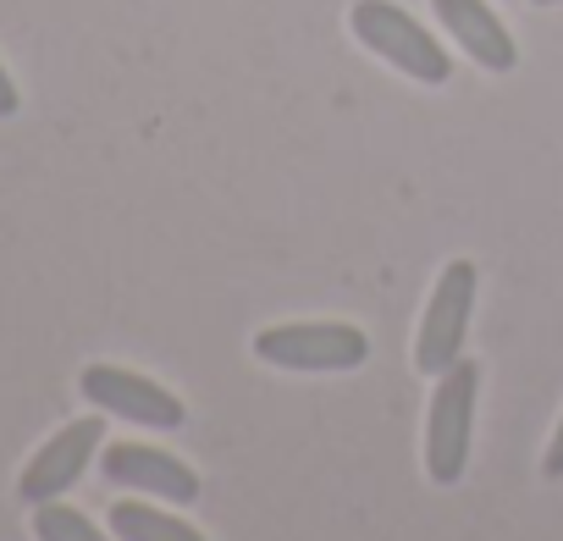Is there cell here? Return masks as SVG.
<instances>
[{
    "label": "cell",
    "mask_w": 563,
    "mask_h": 541,
    "mask_svg": "<svg viewBox=\"0 0 563 541\" xmlns=\"http://www.w3.org/2000/svg\"><path fill=\"white\" fill-rule=\"evenodd\" d=\"M475 398H481V365L459 360L453 371L437 376L431 404H426V475L431 486H459L470 470V442H475Z\"/></svg>",
    "instance_id": "cell-1"
},
{
    "label": "cell",
    "mask_w": 563,
    "mask_h": 541,
    "mask_svg": "<svg viewBox=\"0 0 563 541\" xmlns=\"http://www.w3.org/2000/svg\"><path fill=\"white\" fill-rule=\"evenodd\" d=\"M100 470H106L111 486L144 492V497L172 503V508H188L205 492V481L183 459H172L166 448H150V442H111V448H100Z\"/></svg>",
    "instance_id": "cell-6"
},
{
    "label": "cell",
    "mask_w": 563,
    "mask_h": 541,
    "mask_svg": "<svg viewBox=\"0 0 563 541\" xmlns=\"http://www.w3.org/2000/svg\"><path fill=\"white\" fill-rule=\"evenodd\" d=\"M34 536H40V541H117V536H106V530H100L89 514L67 508L62 497L34 508Z\"/></svg>",
    "instance_id": "cell-10"
},
{
    "label": "cell",
    "mask_w": 563,
    "mask_h": 541,
    "mask_svg": "<svg viewBox=\"0 0 563 541\" xmlns=\"http://www.w3.org/2000/svg\"><path fill=\"white\" fill-rule=\"evenodd\" d=\"M78 393H84L100 415H117V420H128V426L177 431V426L188 420V409H183V398H177L172 387H161V382H150V376H139V371H128V365H84Z\"/></svg>",
    "instance_id": "cell-5"
},
{
    "label": "cell",
    "mask_w": 563,
    "mask_h": 541,
    "mask_svg": "<svg viewBox=\"0 0 563 541\" xmlns=\"http://www.w3.org/2000/svg\"><path fill=\"white\" fill-rule=\"evenodd\" d=\"M349 29H354V40H360L376 62H387L393 73H404V78H415V84L442 89V84L453 78V62H448V51L437 45V34H426L404 7H393V0H354Z\"/></svg>",
    "instance_id": "cell-2"
},
{
    "label": "cell",
    "mask_w": 563,
    "mask_h": 541,
    "mask_svg": "<svg viewBox=\"0 0 563 541\" xmlns=\"http://www.w3.org/2000/svg\"><path fill=\"white\" fill-rule=\"evenodd\" d=\"M541 475H563V415H558V426H552V437H547V453H541Z\"/></svg>",
    "instance_id": "cell-11"
},
{
    "label": "cell",
    "mask_w": 563,
    "mask_h": 541,
    "mask_svg": "<svg viewBox=\"0 0 563 541\" xmlns=\"http://www.w3.org/2000/svg\"><path fill=\"white\" fill-rule=\"evenodd\" d=\"M254 360L294 376H338L371 360V338L349 321H288L254 338Z\"/></svg>",
    "instance_id": "cell-3"
},
{
    "label": "cell",
    "mask_w": 563,
    "mask_h": 541,
    "mask_svg": "<svg viewBox=\"0 0 563 541\" xmlns=\"http://www.w3.org/2000/svg\"><path fill=\"white\" fill-rule=\"evenodd\" d=\"M18 106H23V95H18V84H12L7 62H0V122H7V117H18Z\"/></svg>",
    "instance_id": "cell-12"
},
{
    "label": "cell",
    "mask_w": 563,
    "mask_h": 541,
    "mask_svg": "<svg viewBox=\"0 0 563 541\" xmlns=\"http://www.w3.org/2000/svg\"><path fill=\"white\" fill-rule=\"evenodd\" d=\"M431 7H437V23L453 34V45L475 67H486V73H514L519 67V45L497 23V12L486 7V0H431Z\"/></svg>",
    "instance_id": "cell-8"
},
{
    "label": "cell",
    "mask_w": 563,
    "mask_h": 541,
    "mask_svg": "<svg viewBox=\"0 0 563 541\" xmlns=\"http://www.w3.org/2000/svg\"><path fill=\"white\" fill-rule=\"evenodd\" d=\"M100 442H106V426H100V420H73V426H62V431L23 464L18 497H23L29 508L67 497V492L84 481V470H89V459L100 453Z\"/></svg>",
    "instance_id": "cell-7"
},
{
    "label": "cell",
    "mask_w": 563,
    "mask_h": 541,
    "mask_svg": "<svg viewBox=\"0 0 563 541\" xmlns=\"http://www.w3.org/2000/svg\"><path fill=\"white\" fill-rule=\"evenodd\" d=\"M530 7H563V0H530Z\"/></svg>",
    "instance_id": "cell-13"
},
{
    "label": "cell",
    "mask_w": 563,
    "mask_h": 541,
    "mask_svg": "<svg viewBox=\"0 0 563 541\" xmlns=\"http://www.w3.org/2000/svg\"><path fill=\"white\" fill-rule=\"evenodd\" d=\"M106 519H111L117 541H205L188 519H172L166 508H150V503H133V497H122Z\"/></svg>",
    "instance_id": "cell-9"
},
{
    "label": "cell",
    "mask_w": 563,
    "mask_h": 541,
    "mask_svg": "<svg viewBox=\"0 0 563 541\" xmlns=\"http://www.w3.org/2000/svg\"><path fill=\"white\" fill-rule=\"evenodd\" d=\"M475 299H481V270L475 260H448L442 277L426 299V316H420V332H415V371L420 376H442L464 360V338H470V321H475Z\"/></svg>",
    "instance_id": "cell-4"
}]
</instances>
